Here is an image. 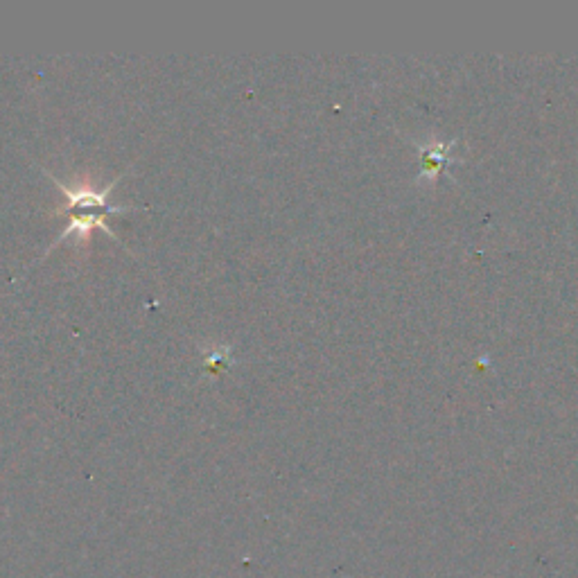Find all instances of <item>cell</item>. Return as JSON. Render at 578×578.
Instances as JSON below:
<instances>
[{"label": "cell", "mask_w": 578, "mask_h": 578, "mask_svg": "<svg viewBox=\"0 0 578 578\" xmlns=\"http://www.w3.org/2000/svg\"><path fill=\"white\" fill-rule=\"evenodd\" d=\"M48 177L55 181V186L61 190V195H64L68 201H66V206L61 208V210H66V213H73V210H109V213L113 215H120V213H125V210H131L134 206H111L107 204V197H109V192L116 188V183L125 177V172L120 174V177L116 181H111L107 188H102V190H91V188H68L64 186V181L57 179V177H52V174L48 172Z\"/></svg>", "instance_id": "obj_1"}, {"label": "cell", "mask_w": 578, "mask_h": 578, "mask_svg": "<svg viewBox=\"0 0 578 578\" xmlns=\"http://www.w3.org/2000/svg\"><path fill=\"white\" fill-rule=\"evenodd\" d=\"M107 215H113V213H109V210H73V217H70V224L66 226L64 231H61L59 238L50 244L48 251L55 249L57 244H61L64 240L73 238V235H77V238H80V242H82V240L89 238V233H91L93 229H102L104 233L109 235L111 240H118V235L113 233V231L109 229V226H107Z\"/></svg>", "instance_id": "obj_2"}]
</instances>
